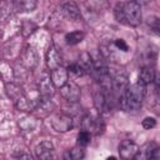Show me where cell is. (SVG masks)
I'll use <instances>...</instances> for the list:
<instances>
[{"instance_id": "cell-1", "label": "cell", "mask_w": 160, "mask_h": 160, "mask_svg": "<svg viewBox=\"0 0 160 160\" xmlns=\"http://www.w3.org/2000/svg\"><path fill=\"white\" fill-rule=\"evenodd\" d=\"M146 94V86L140 82L129 85L128 89L120 95V108L124 111L131 112L140 109Z\"/></svg>"}, {"instance_id": "cell-2", "label": "cell", "mask_w": 160, "mask_h": 160, "mask_svg": "<svg viewBox=\"0 0 160 160\" xmlns=\"http://www.w3.org/2000/svg\"><path fill=\"white\" fill-rule=\"evenodd\" d=\"M115 18L119 22L138 26L141 22V5L138 1L120 2L115 8Z\"/></svg>"}, {"instance_id": "cell-3", "label": "cell", "mask_w": 160, "mask_h": 160, "mask_svg": "<svg viewBox=\"0 0 160 160\" xmlns=\"http://www.w3.org/2000/svg\"><path fill=\"white\" fill-rule=\"evenodd\" d=\"M51 126L58 132L69 131L72 128V118L69 114H66V112L55 114L51 118Z\"/></svg>"}, {"instance_id": "cell-4", "label": "cell", "mask_w": 160, "mask_h": 160, "mask_svg": "<svg viewBox=\"0 0 160 160\" xmlns=\"http://www.w3.org/2000/svg\"><path fill=\"white\" fill-rule=\"evenodd\" d=\"M60 94H61V96L66 101H69V102H76L80 99L81 91H80V88L74 81H68L65 85H62L60 88Z\"/></svg>"}, {"instance_id": "cell-5", "label": "cell", "mask_w": 160, "mask_h": 160, "mask_svg": "<svg viewBox=\"0 0 160 160\" xmlns=\"http://www.w3.org/2000/svg\"><path fill=\"white\" fill-rule=\"evenodd\" d=\"M139 152V146L131 140H124L119 146V155L121 160H134Z\"/></svg>"}, {"instance_id": "cell-6", "label": "cell", "mask_w": 160, "mask_h": 160, "mask_svg": "<svg viewBox=\"0 0 160 160\" xmlns=\"http://www.w3.org/2000/svg\"><path fill=\"white\" fill-rule=\"evenodd\" d=\"M21 62L28 69H34L38 65V52L32 46H26L21 51Z\"/></svg>"}, {"instance_id": "cell-7", "label": "cell", "mask_w": 160, "mask_h": 160, "mask_svg": "<svg viewBox=\"0 0 160 160\" xmlns=\"http://www.w3.org/2000/svg\"><path fill=\"white\" fill-rule=\"evenodd\" d=\"M38 89H39V94L42 100H50V98L55 94V86L51 82L49 76H44L42 79L39 80Z\"/></svg>"}, {"instance_id": "cell-8", "label": "cell", "mask_w": 160, "mask_h": 160, "mask_svg": "<svg viewBox=\"0 0 160 160\" xmlns=\"http://www.w3.org/2000/svg\"><path fill=\"white\" fill-rule=\"evenodd\" d=\"M35 155L39 160H52L54 145L51 141H41L35 148Z\"/></svg>"}, {"instance_id": "cell-9", "label": "cell", "mask_w": 160, "mask_h": 160, "mask_svg": "<svg viewBox=\"0 0 160 160\" xmlns=\"http://www.w3.org/2000/svg\"><path fill=\"white\" fill-rule=\"evenodd\" d=\"M69 74H68V70L62 66H59L54 70H51V75H50V80L51 82L54 84L55 88H61L62 85H65L69 80Z\"/></svg>"}, {"instance_id": "cell-10", "label": "cell", "mask_w": 160, "mask_h": 160, "mask_svg": "<svg viewBox=\"0 0 160 160\" xmlns=\"http://www.w3.org/2000/svg\"><path fill=\"white\" fill-rule=\"evenodd\" d=\"M46 65L50 70L61 66V55L55 45H51L46 52Z\"/></svg>"}, {"instance_id": "cell-11", "label": "cell", "mask_w": 160, "mask_h": 160, "mask_svg": "<svg viewBox=\"0 0 160 160\" xmlns=\"http://www.w3.org/2000/svg\"><path fill=\"white\" fill-rule=\"evenodd\" d=\"M129 86V80H128V76L124 74V72H120V74H116L114 79H111V88L119 92L120 95L128 89Z\"/></svg>"}, {"instance_id": "cell-12", "label": "cell", "mask_w": 160, "mask_h": 160, "mask_svg": "<svg viewBox=\"0 0 160 160\" xmlns=\"http://www.w3.org/2000/svg\"><path fill=\"white\" fill-rule=\"evenodd\" d=\"M61 10H62L64 15L68 19H71V20L78 21L81 18L80 10H79V8H78V5L75 2H65V4H62L61 5Z\"/></svg>"}, {"instance_id": "cell-13", "label": "cell", "mask_w": 160, "mask_h": 160, "mask_svg": "<svg viewBox=\"0 0 160 160\" xmlns=\"http://www.w3.org/2000/svg\"><path fill=\"white\" fill-rule=\"evenodd\" d=\"M155 80V71L150 66H144L140 69V72H139V81L140 84H142L144 86L151 84L152 81Z\"/></svg>"}, {"instance_id": "cell-14", "label": "cell", "mask_w": 160, "mask_h": 160, "mask_svg": "<svg viewBox=\"0 0 160 160\" xmlns=\"http://www.w3.org/2000/svg\"><path fill=\"white\" fill-rule=\"evenodd\" d=\"M94 104L99 112H104L109 108V101L106 98V92L104 90H98L94 95Z\"/></svg>"}, {"instance_id": "cell-15", "label": "cell", "mask_w": 160, "mask_h": 160, "mask_svg": "<svg viewBox=\"0 0 160 160\" xmlns=\"http://www.w3.org/2000/svg\"><path fill=\"white\" fill-rule=\"evenodd\" d=\"M36 5H38V2L34 0H18V1H14V4H12L14 10H16L18 12L31 11L36 8Z\"/></svg>"}, {"instance_id": "cell-16", "label": "cell", "mask_w": 160, "mask_h": 160, "mask_svg": "<svg viewBox=\"0 0 160 160\" xmlns=\"http://www.w3.org/2000/svg\"><path fill=\"white\" fill-rule=\"evenodd\" d=\"M78 62H79V64L81 65V68L84 69L85 74H90V72H92L94 60H92V58L90 56V54H88V52H82V54L80 55Z\"/></svg>"}, {"instance_id": "cell-17", "label": "cell", "mask_w": 160, "mask_h": 160, "mask_svg": "<svg viewBox=\"0 0 160 160\" xmlns=\"http://www.w3.org/2000/svg\"><path fill=\"white\" fill-rule=\"evenodd\" d=\"M84 158V150L80 146L71 148L70 150L65 151L62 155V160H81Z\"/></svg>"}, {"instance_id": "cell-18", "label": "cell", "mask_w": 160, "mask_h": 160, "mask_svg": "<svg viewBox=\"0 0 160 160\" xmlns=\"http://www.w3.org/2000/svg\"><path fill=\"white\" fill-rule=\"evenodd\" d=\"M6 92L8 95L16 102L18 100H20L21 98H24V91L19 86V85H15V84H10V85H6Z\"/></svg>"}, {"instance_id": "cell-19", "label": "cell", "mask_w": 160, "mask_h": 160, "mask_svg": "<svg viewBox=\"0 0 160 160\" xmlns=\"http://www.w3.org/2000/svg\"><path fill=\"white\" fill-rule=\"evenodd\" d=\"M156 148H158V146H156L154 142L144 145L141 149H139V152H138V155H136L135 159H138V160H146V159L155 151Z\"/></svg>"}, {"instance_id": "cell-20", "label": "cell", "mask_w": 160, "mask_h": 160, "mask_svg": "<svg viewBox=\"0 0 160 160\" xmlns=\"http://www.w3.org/2000/svg\"><path fill=\"white\" fill-rule=\"evenodd\" d=\"M85 38V34L82 31H71L69 34L65 35V40L69 45H75V44H79L84 40Z\"/></svg>"}, {"instance_id": "cell-21", "label": "cell", "mask_w": 160, "mask_h": 160, "mask_svg": "<svg viewBox=\"0 0 160 160\" xmlns=\"http://www.w3.org/2000/svg\"><path fill=\"white\" fill-rule=\"evenodd\" d=\"M19 125H20V128H21L24 131H31V130L35 128L36 121H35V119L31 118V116H24V118L19 121Z\"/></svg>"}, {"instance_id": "cell-22", "label": "cell", "mask_w": 160, "mask_h": 160, "mask_svg": "<svg viewBox=\"0 0 160 160\" xmlns=\"http://www.w3.org/2000/svg\"><path fill=\"white\" fill-rule=\"evenodd\" d=\"M69 75H74V76H82L85 74L84 69L81 68V65L79 62H72L71 65H69V68L66 69Z\"/></svg>"}, {"instance_id": "cell-23", "label": "cell", "mask_w": 160, "mask_h": 160, "mask_svg": "<svg viewBox=\"0 0 160 160\" xmlns=\"http://www.w3.org/2000/svg\"><path fill=\"white\" fill-rule=\"evenodd\" d=\"M89 142H90V132H88L85 130H81L78 134V146L84 148V146H88Z\"/></svg>"}, {"instance_id": "cell-24", "label": "cell", "mask_w": 160, "mask_h": 160, "mask_svg": "<svg viewBox=\"0 0 160 160\" xmlns=\"http://www.w3.org/2000/svg\"><path fill=\"white\" fill-rule=\"evenodd\" d=\"M141 125H142V128H144V129L150 130V129H152V128H155V126H156V120H155L154 118H145V119L142 120Z\"/></svg>"}, {"instance_id": "cell-25", "label": "cell", "mask_w": 160, "mask_h": 160, "mask_svg": "<svg viewBox=\"0 0 160 160\" xmlns=\"http://www.w3.org/2000/svg\"><path fill=\"white\" fill-rule=\"evenodd\" d=\"M114 44H115V46H116L118 49H120L121 51H128V50H129L128 44H126L125 40H122V39H116Z\"/></svg>"}, {"instance_id": "cell-26", "label": "cell", "mask_w": 160, "mask_h": 160, "mask_svg": "<svg viewBox=\"0 0 160 160\" xmlns=\"http://www.w3.org/2000/svg\"><path fill=\"white\" fill-rule=\"evenodd\" d=\"M146 160H160V149L159 148H156L155 149V151L146 159Z\"/></svg>"}, {"instance_id": "cell-27", "label": "cell", "mask_w": 160, "mask_h": 160, "mask_svg": "<svg viewBox=\"0 0 160 160\" xmlns=\"http://www.w3.org/2000/svg\"><path fill=\"white\" fill-rule=\"evenodd\" d=\"M18 160H35L30 154H22V155H20L19 156V159Z\"/></svg>"}, {"instance_id": "cell-28", "label": "cell", "mask_w": 160, "mask_h": 160, "mask_svg": "<svg viewBox=\"0 0 160 160\" xmlns=\"http://www.w3.org/2000/svg\"><path fill=\"white\" fill-rule=\"evenodd\" d=\"M106 160H116V158H115V156H109Z\"/></svg>"}]
</instances>
